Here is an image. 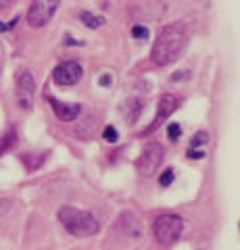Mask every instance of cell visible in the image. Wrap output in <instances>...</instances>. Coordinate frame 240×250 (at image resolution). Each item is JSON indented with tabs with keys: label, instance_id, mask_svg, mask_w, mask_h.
<instances>
[{
	"label": "cell",
	"instance_id": "1",
	"mask_svg": "<svg viewBox=\"0 0 240 250\" xmlns=\"http://www.w3.org/2000/svg\"><path fill=\"white\" fill-rule=\"evenodd\" d=\"M188 40H190V31L184 23H169V25L161 27L157 40L153 44V52H151L153 62L157 67L172 65L182 54Z\"/></svg>",
	"mask_w": 240,
	"mask_h": 250
},
{
	"label": "cell",
	"instance_id": "2",
	"mask_svg": "<svg viewBox=\"0 0 240 250\" xmlns=\"http://www.w3.org/2000/svg\"><path fill=\"white\" fill-rule=\"evenodd\" d=\"M59 221L63 223V228L73 233V236L86 238V236H94L98 233L100 225L96 221L94 215H90L88 210H80L75 207H63L59 210Z\"/></svg>",
	"mask_w": 240,
	"mask_h": 250
},
{
	"label": "cell",
	"instance_id": "3",
	"mask_svg": "<svg viewBox=\"0 0 240 250\" xmlns=\"http://www.w3.org/2000/svg\"><path fill=\"white\" fill-rule=\"evenodd\" d=\"M182 229H184L182 217L172 215V213L157 217V221H154V225H153L154 238H157L161 244H172V242H175L182 236Z\"/></svg>",
	"mask_w": 240,
	"mask_h": 250
},
{
	"label": "cell",
	"instance_id": "4",
	"mask_svg": "<svg viewBox=\"0 0 240 250\" xmlns=\"http://www.w3.org/2000/svg\"><path fill=\"white\" fill-rule=\"evenodd\" d=\"M163 159H165V148L161 146V144H157V142H151L142 150L140 159L136 161L138 173L146 175V177L154 175V173H157V169L161 167V163H163Z\"/></svg>",
	"mask_w": 240,
	"mask_h": 250
},
{
	"label": "cell",
	"instance_id": "5",
	"mask_svg": "<svg viewBox=\"0 0 240 250\" xmlns=\"http://www.w3.org/2000/svg\"><path fill=\"white\" fill-rule=\"evenodd\" d=\"M59 2H48V0H38V2L29 4L27 11V23L32 27H42L50 21V17L57 13Z\"/></svg>",
	"mask_w": 240,
	"mask_h": 250
},
{
	"label": "cell",
	"instance_id": "6",
	"mask_svg": "<svg viewBox=\"0 0 240 250\" xmlns=\"http://www.w3.org/2000/svg\"><path fill=\"white\" fill-rule=\"evenodd\" d=\"M82 65L75 61H67V62H61V65L55 69L52 73V80L59 85H73L82 80Z\"/></svg>",
	"mask_w": 240,
	"mask_h": 250
},
{
	"label": "cell",
	"instance_id": "7",
	"mask_svg": "<svg viewBox=\"0 0 240 250\" xmlns=\"http://www.w3.org/2000/svg\"><path fill=\"white\" fill-rule=\"evenodd\" d=\"M34 90H36L34 75L29 71L21 73L19 80H17V98H19L21 108H25V111H29L34 104Z\"/></svg>",
	"mask_w": 240,
	"mask_h": 250
},
{
	"label": "cell",
	"instance_id": "8",
	"mask_svg": "<svg viewBox=\"0 0 240 250\" xmlns=\"http://www.w3.org/2000/svg\"><path fill=\"white\" fill-rule=\"evenodd\" d=\"M177 108V98L174 96V94H163V96L159 98V108H157V115H154V119L151 123V127L146 129L151 134V131H154L161 125V121H165L169 115H172L174 111Z\"/></svg>",
	"mask_w": 240,
	"mask_h": 250
},
{
	"label": "cell",
	"instance_id": "9",
	"mask_svg": "<svg viewBox=\"0 0 240 250\" xmlns=\"http://www.w3.org/2000/svg\"><path fill=\"white\" fill-rule=\"evenodd\" d=\"M52 104V111L57 113L59 119L63 121H75L77 115H80V104H69V103H59L55 98H48Z\"/></svg>",
	"mask_w": 240,
	"mask_h": 250
},
{
	"label": "cell",
	"instance_id": "10",
	"mask_svg": "<svg viewBox=\"0 0 240 250\" xmlns=\"http://www.w3.org/2000/svg\"><path fill=\"white\" fill-rule=\"evenodd\" d=\"M140 113H142V100L140 98H128L126 103H123V117L128 119V123H136Z\"/></svg>",
	"mask_w": 240,
	"mask_h": 250
},
{
	"label": "cell",
	"instance_id": "11",
	"mask_svg": "<svg viewBox=\"0 0 240 250\" xmlns=\"http://www.w3.org/2000/svg\"><path fill=\"white\" fill-rule=\"evenodd\" d=\"M80 19L84 21V25L90 27V29H96V27H100V25L105 23L103 17H98V15H92V13H88V11H82V13H80Z\"/></svg>",
	"mask_w": 240,
	"mask_h": 250
},
{
	"label": "cell",
	"instance_id": "12",
	"mask_svg": "<svg viewBox=\"0 0 240 250\" xmlns=\"http://www.w3.org/2000/svg\"><path fill=\"white\" fill-rule=\"evenodd\" d=\"M103 138H105L109 144H115V142H117V140H119V131L115 129L113 125H107L105 131H103Z\"/></svg>",
	"mask_w": 240,
	"mask_h": 250
},
{
	"label": "cell",
	"instance_id": "13",
	"mask_svg": "<svg viewBox=\"0 0 240 250\" xmlns=\"http://www.w3.org/2000/svg\"><path fill=\"white\" fill-rule=\"evenodd\" d=\"M174 177H175V173H174V169H165L163 173H161V177H159V184L163 186V188H167V186H172V182H174Z\"/></svg>",
	"mask_w": 240,
	"mask_h": 250
},
{
	"label": "cell",
	"instance_id": "14",
	"mask_svg": "<svg viewBox=\"0 0 240 250\" xmlns=\"http://www.w3.org/2000/svg\"><path fill=\"white\" fill-rule=\"evenodd\" d=\"M131 36L138 38V40H146V38H149V29L144 25H134L131 27Z\"/></svg>",
	"mask_w": 240,
	"mask_h": 250
},
{
	"label": "cell",
	"instance_id": "15",
	"mask_svg": "<svg viewBox=\"0 0 240 250\" xmlns=\"http://www.w3.org/2000/svg\"><path fill=\"white\" fill-rule=\"evenodd\" d=\"M167 136L169 140H177L182 136V127H180V123H169V127H167Z\"/></svg>",
	"mask_w": 240,
	"mask_h": 250
},
{
	"label": "cell",
	"instance_id": "16",
	"mask_svg": "<svg viewBox=\"0 0 240 250\" xmlns=\"http://www.w3.org/2000/svg\"><path fill=\"white\" fill-rule=\"evenodd\" d=\"M207 131H198V134H195L192 136V146H203L205 142H207Z\"/></svg>",
	"mask_w": 240,
	"mask_h": 250
},
{
	"label": "cell",
	"instance_id": "17",
	"mask_svg": "<svg viewBox=\"0 0 240 250\" xmlns=\"http://www.w3.org/2000/svg\"><path fill=\"white\" fill-rule=\"evenodd\" d=\"M17 21H19L17 17H15L11 23H2V21H0V31H9V29H13L15 25H17Z\"/></svg>",
	"mask_w": 240,
	"mask_h": 250
},
{
	"label": "cell",
	"instance_id": "18",
	"mask_svg": "<svg viewBox=\"0 0 240 250\" xmlns=\"http://www.w3.org/2000/svg\"><path fill=\"white\" fill-rule=\"evenodd\" d=\"M111 82H113V80H111V75H109V73L103 75V77L98 80V83H100V85H111Z\"/></svg>",
	"mask_w": 240,
	"mask_h": 250
},
{
	"label": "cell",
	"instance_id": "19",
	"mask_svg": "<svg viewBox=\"0 0 240 250\" xmlns=\"http://www.w3.org/2000/svg\"><path fill=\"white\" fill-rule=\"evenodd\" d=\"M188 156H190V159H196V161H198V159H203L205 154L200 152V150H188Z\"/></svg>",
	"mask_w": 240,
	"mask_h": 250
},
{
	"label": "cell",
	"instance_id": "20",
	"mask_svg": "<svg viewBox=\"0 0 240 250\" xmlns=\"http://www.w3.org/2000/svg\"><path fill=\"white\" fill-rule=\"evenodd\" d=\"M0 71H2V54H0Z\"/></svg>",
	"mask_w": 240,
	"mask_h": 250
}]
</instances>
